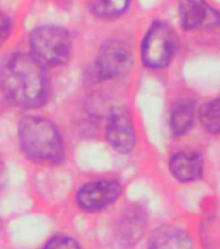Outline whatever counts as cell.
Returning a JSON list of instances; mask_svg holds the SVG:
<instances>
[{
	"mask_svg": "<svg viewBox=\"0 0 220 249\" xmlns=\"http://www.w3.org/2000/svg\"><path fill=\"white\" fill-rule=\"evenodd\" d=\"M47 74L44 66L31 54H11L0 68V89L18 108H38L46 101Z\"/></svg>",
	"mask_w": 220,
	"mask_h": 249,
	"instance_id": "obj_1",
	"label": "cell"
},
{
	"mask_svg": "<svg viewBox=\"0 0 220 249\" xmlns=\"http://www.w3.org/2000/svg\"><path fill=\"white\" fill-rule=\"evenodd\" d=\"M21 149L30 161L40 165H57L65 157L62 136L53 122L42 117H25L19 121Z\"/></svg>",
	"mask_w": 220,
	"mask_h": 249,
	"instance_id": "obj_2",
	"label": "cell"
},
{
	"mask_svg": "<svg viewBox=\"0 0 220 249\" xmlns=\"http://www.w3.org/2000/svg\"><path fill=\"white\" fill-rule=\"evenodd\" d=\"M33 57L43 66H60L71 56V38L65 29L58 26H39L30 33Z\"/></svg>",
	"mask_w": 220,
	"mask_h": 249,
	"instance_id": "obj_3",
	"label": "cell"
},
{
	"mask_svg": "<svg viewBox=\"0 0 220 249\" xmlns=\"http://www.w3.org/2000/svg\"><path fill=\"white\" fill-rule=\"evenodd\" d=\"M176 50V35L165 22H154L145 34L141 46V57L149 68H165L170 64Z\"/></svg>",
	"mask_w": 220,
	"mask_h": 249,
	"instance_id": "obj_4",
	"label": "cell"
},
{
	"mask_svg": "<svg viewBox=\"0 0 220 249\" xmlns=\"http://www.w3.org/2000/svg\"><path fill=\"white\" fill-rule=\"evenodd\" d=\"M134 62L131 47L122 40H108L101 46L96 58V74L101 81L123 77Z\"/></svg>",
	"mask_w": 220,
	"mask_h": 249,
	"instance_id": "obj_5",
	"label": "cell"
},
{
	"mask_svg": "<svg viewBox=\"0 0 220 249\" xmlns=\"http://www.w3.org/2000/svg\"><path fill=\"white\" fill-rule=\"evenodd\" d=\"M122 195V184L114 179L87 183L77 192V204L87 212H99L112 205Z\"/></svg>",
	"mask_w": 220,
	"mask_h": 249,
	"instance_id": "obj_6",
	"label": "cell"
},
{
	"mask_svg": "<svg viewBox=\"0 0 220 249\" xmlns=\"http://www.w3.org/2000/svg\"><path fill=\"white\" fill-rule=\"evenodd\" d=\"M106 138L110 145L119 153H130L135 148V127L131 114L124 107H114L109 113Z\"/></svg>",
	"mask_w": 220,
	"mask_h": 249,
	"instance_id": "obj_7",
	"label": "cell"
},
{
	"mask_svg": "<svg viewBox=\"0 0 220 249\" xmlns=\"http://www.w3.org/2000/svg\"><path fill=\"white\" fill-rule=\"evenodd\" d=\"M179 18L184 30L220 26V12L203 1H182Z\"/></svg>",
	"mask_w": 220,
	"mask_h": 249,
	"instance_id": "obj_8",
	"label": "cell"
},
{
	"mask_svg": "<svg viewBox=\"0 0 220 249\" xmlns=\"http://www.w3.org/2000/svg\"><path fill=\"white\" fill-rule=\"evenodd\" d=\"M170 170L180 182H193L202 177L203 161L196 152H178L171 157Z\"/></svg>",
	"mask_w": 220,
	"mask_h": 249,
	"instance_id": "obj_9",
	"label": "cell"
},
{
	"mask_svg": "<svg viewBox=\"0 0 220 249\" xmlns=\"http://www.w3.org/2000/svg\"><path fill=\"white\" fill-rule=\"evenodd\" d=\"M149 249H193V243L184 230L162 226L152 235Z\"/></svg>",
	"mask_w": 220,
	"mask_h": 249,
	"instance_id": "obj_10",
	"label": "cell"
},
{
	"mask_svg": "<svg viewBox=\"0 0 220 249\" xmlns=\"http://www.w3.org/2000/svg\"><path fill=\"white\" fill-rule=\"evenodd\" d=\"M194 104L190 100H182L175 105L171 113V131L175 136L184 135L193 124Z\"/></svg>",
	"mask_w": 220,
	"mask_h": 249,
	"instance_id": "obj_11",
	"label": "cell"
},
{
	"mask_svg": "<svg viewBox=\"0 0 220 249\" xmlns=\"http://www.w3.org/2000/svg\"><path fill=\"white\" fill-rule=\"evenodd\" d=\"M200 121L209 132H220V97L202 105L200 109Z\"/></svg>",
	"mask_w": 220,
	"mask_h": 249,
	"instance_id": "obj_12",
	"label": "cell"
},
{
	"mask_svg": "<svg viewBox=\"0 0 220 249\" xmlns=\"http://www.w3.org/2000/svg\"><path fill=\"white\" fill-rule=\"evenodd\" d=\"M128 7H130V1H124V0H101L89 4V9L93 15L102 18L117 17L127 11Z\"/></svg>",
	"mask_w": 220,
	"mask_h": 249,
	"instance_id": "obj_13",
	"label": "cell"
},
{
	"mask_svg": "<svg viewBox=\"0 0 220 249\" xmlns=\"http://www.w3.org/2000/svg\"><path fill=\"white\" fill-rule=\"evenodd\" d=\"M43 249H81V245L73 237L66 235H56L47 241Z\"/></svg>",
	"mask_w": 220,
	"mask_h": 249,
	"instance_id": "obj_14",
	"label": "cell"
},
{
	"mask_svg": "<svg viewBox=\"0 0 220 249\" xmlns=\"http://www.w3.org/2000/svg\"><path fill=\"white\" fill-rule=\"evenodd\" d=\"M12 31L11 17L0 9V46L7 42Z\"/></svg>",
	"mask_w": 220,
	"mask_h": 249,
	"instance_id": "obj_15",
	"label": "cell"
},
{
	"mask_svg": "<svg viewBox=\"0 0 220 249\" xmlns=\"http://www.w3.org/2000/svg\"><path fill=\"white\" fill-rule=\"evenodd\" d=\"M0 180H1V165H0Z\"/></svg>",
	"mask_w": 220,
	"mask_h": 249,
	"instance_id": "obj_16",
	"label": "cell"
},
{
	"mask_svg": "<svg viewBox=\"0 0 220 249\" xmlns=\"http://www.w3.org/2000/svg\"><path fill=\"white\" fill-rule=\"evenodd\" d=\"M0 229H1V222H0Z\"/></svg>",
	"mask_w": 220,
	"mask_h": 249,
	"instance_id": "obj_17",
	"label": "cell"
}]
</instances>
